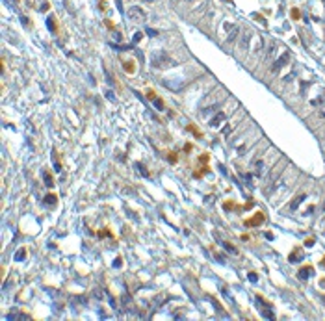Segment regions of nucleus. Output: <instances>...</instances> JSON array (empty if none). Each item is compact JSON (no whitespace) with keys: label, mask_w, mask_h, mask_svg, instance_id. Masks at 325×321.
<instances>
[{"label":"nucleus","mask_w":325,"mask_h":321,"mask_svg":"<svg viewBox=\"0 0 325 321\" xmlns=\"http://www.w3.org/2000/svg\"><path fill=\"white\" fill-rule=\"evenodd\" d=\"M123 304H124V308H126V310H130V297H128V293H124V295H123Z\"/></svg>","instance_id":"obj_18"},{"label":"nucleus","mask_w":325,"mask_h":321,"mask_svg":"<svg viewBox=\"0 0 325 321\" xmlns=\"http://www.w3.org/2000/svg\"><path fill=\"white\" fill-rule=\"evenodd\" d=\"M218 108H219V104L208 106V108H203V110H201V113H203V115H206V113H212V112H214V110H218Z\"/></svg>","instance_id":"obj_13"},{"label":"nucleus","mask_w":325,"mask_h":321,"mask_svg":"<svg viewBox=\"0 0 325 321\" xmlns=\"http://www.w3.org/2000/svg\"><path fill=\"white\" fill-rule=\"evenodd\" d=\"M275 52H277V41H271V43L267 45V52H266V58H267V60H273Z\"/></svg>","instance_id":"obj_4"},{"label":"nucleus","mask_w":325,"mask_h":321,"mask_svg":"<svg viewBox=\"0 0 325 321\" xmlns=\"http://www.w3.org/2000/svg\"><path fill=\"white\" fill-rule=\"evenodd\" d=\"M288 58H290V52H288V50H284V52H283V56H279L277 60L273 61V65H271V73H275V74H277V73H279V71L284 67L286 63H288Z\"/></svg>","instance_id":"obj_3"},{"label":"nucleus","mask_w":325,"mask_h":321,"mask_svg":"<svg viewBox=\"0 0 325 321\" xmlns=\"http://www.w3.org/2000/svg\"><path fill=\"white\" fill-rule=\"evenodd\" d=\"M24 258H26V251H24V249H19V251L15 253V262H22Z\"/></svg>","instance_id":"obj_12"},{"label":"nucleus","mask_w":325,"mask_h":321,"mask_svg":"<svg viewBox=\"0 0 325 321\" xmlns=\"http://www.w3.org/2000/svg\"><path fill=\"white\" fill-rule=\"evenodd\" d=\"M47 28H48V32H50V34H56V24H54L52 17H48V19H47Z\"/></svg>","instance_id":"obj_11"},{"label":"nucleus","mask_w":325,"mask_h":321,"mask_svg":"<svg viewBox=\"0 0 325 321\" xmlns=\"http://www.w3.org/2000/svg\"><path fill=\"white\" fill-rule=\"evenodd\" d=\"M126 17L132 20V22H138V24H143V22L147 20V15H145V11H143L140 6H132V8L126 11Z\"/></svg>","instance_id":"obj_2"},{"label":"nucleus","mask_w":325,"mask_h":321,"mask_svg":"<svg viewBox=\"0 0 325 321\" xmlns=\"http://www.w3.org/2000/svg\"><path fill=\"white\" fill-rule=\"evenodd\" d=\"M255 167H256V177H264V161L258 160L255 163Z\"/></svg>","instance_id":"obj_10"},{"label":"nucleus","mask_w":325,"mask_h":321,"mask_svg":"<svg viewBox=\"0 0 325 321\" xmlns=\"http://www.w3.org/2000/svg\"><path fill=\"white\" fill-rule=\"evenodd\" d=\"M121 265V258H117V260H113V267H119Z\"/></svg>","instance_id":"obj_31"},{"label":"nucleus","mask_w":325,"mask_h":321,"mask_svg":"<svg viewBox=\"0 0 325 321\" xmlns=\"http://www.w3.org/2000/svg\"><path fill=\"white\" fill-rule=\"evenodd\" d=\"M140 41H141V34L136 32V34H134V43H140Z\"/></svg>","instance_id":"obj_26"},{"label":"nucleus","mask_w":325,"mask_h":321,"mask_svg":"<svg viewBox=\"0 0 325 321\" xmlns=\"http://www.w3.org/2000/svg\"><path fill=\"white\" fill-rule=\"evenodd\" d=\"M312 212H314V206H310V210H306V212H305V215H310Z\"/></svg>","instance_id":"obj_32"},{"label":"nucleus","mask_w":325,"mask_h":321,"mask_svg":"<svg viewBox=\"0 0 325 321\" xmlns=\"http://www.w3.org/2000/svg\"><path fill=\"white\" fill-rule=\"evenodd\" d=\"M223 121H225V113H223V112H221V113H216V115H214V119L210 121V126H214V128H216V126H219Z\"/></svg>","instance_id":"obj_5"},{"label":"nucleus","mask_w":325,"mask_h":321,"mask_svg":"<svg viewBox=\"0 0 325 321\" xmlns=\"http://www.w3.org/2000/svg\"><path fill=\"white\" fill-rule=\"evenodd\" d=\"M305 199H306V195H305V193H301V195H299L297 199H294V201H292V204H290V210H295V208H297V206H299L301 202L305 201Z\"/></svg>","instance_id":"obj_7"},{"label":"nucleus","mask_w":325,"mask_h":321,"mask_svg":"<svg viewBox=\"0 0 325 321\" xmlns=\"http://www.w3.org/2000/svg\"><path fill=\"white\" fill-rule=\"evenodd\" d=\"M310 275H312V269H310V267H305V269L299 271V279H301V280H306Z\"/></svg>","instance_id":"obj_9"},{"label":"nucleus","mask_w":325,"mask_h":321,"mask_svg":"<svg viewBox=\"0 0 325 321\" xmlns=\"http://www.w3.org/2000/svg\"><path fill=\"white\" fill-rule=\"evenodd\" d=\"M115 4H117V9L123 13V2H121V0H115Z\"/></svg>","instance_id":"obj_27"},{"label":"nucleus","mask_w":325,"mask_h":321,"mask_svg":"<svg viewBox=\"0 0 325 321\" xmlns=\"http://www.w3.org/2000/svg\"><path fill=\"white\" fill-rule=\"evenodd\" d=\"M154 106H156V110H163V102L158 99H154Z\"/></svg>","instance_id":"obj_23"},{"label":"nucleus","mask_w":325,"mask_h":321,"mask_svg":"<svg viewBox=\"0 0 325 321\" xmlns=\"http://www.w3.org/2000/svg\"><path fill=\"white\" fill-rule=\"evenodd\" d=\"M151 65H152L154 69H165V67L175 65V61L171 60L165 52H154V54L151 56Z\"/></svg>","instance_id":"obj_1"},{"label":"nucleus","mask_w":325,"mask_h":321,"mask_svg":"<svg viewBox=\"0 0 325 321\" xmlns=\"http://www.w3.org/2000/svg\"><path fill=\"white\" fill-rule=\"evenodd\" d=\"M73 302H76V304H87V299L84 295H76V297H73Z\"/></svg>","instance_id":"obj_15"},{"label":"nucleus","mask_w":325,"mask_h":321,"mask_svg":"<svg viewBox=\"0 0 325 321\" xmlns=\"http://www.w3.org/2000/svg\"><path fill=\"white\" fill-rule=\"evenodd\" d=\"M104 95H106V99H110L112 102H115V95H113V91H110V89H108Z\"/></svg>","instance_id":"obj_19"},{"label":"nucleus","mask_w":325,"mask_h":321,"mask_svg":"<svg viewBox=\"0 0 325 321\" xmlns=\"http://www.w3.org/2000/svg\"><path fill=\"white\" fill-rule=\"evenodd\" d=\"M145 2H154V0H145Z\"/></svg>","instance_id":"obj_33"},{"label":"nucleus","mask_w":325,"mask_h":321,"mask_svg":"<svg viewBox=\"0 0 325 321\" xmlns=\"http://www.w3.org/2000/svg\"><path fill=\"white\" fill-rule=\"evenodd\" d=\"M113 39L121 41V32H113Z\"/></svg>","instance_id":"obj_28"},{"label":"nucleus","mask_w":325,"mask_h":321,"mask_svg":"<svg viewBox=\"0 0 325 321\" xmlns=\"http://www.w3.org/2000/svg\"><path fill=\"white\" fill-rule=\"evenodd\" d=\"M221 247H223L225 251H229V253H230V254H236V249H234V247H232V245H230V243H221Z\"/></svg>","instance_id":"obj_16"},{"label":"nucleus","mask_w":325,"mask_h":321,"mask_svg":"<svg viewBox=\"0 0 325 321\" xmlns=\"http://www.w3.org/2000/svg\"><path fill=\"white\" fill-rule=\"evenodd\" d=\"M54 169H56L58 173H60V171H61V165H60V161H54Z\"/></svg>","instance_id":"obj_30"},{"label":"nucleus","mask_w":325,"mask_h":321,"mask_svg":"<svg viewBox=\"0 0 325 321\" xmlns=\"http://www.w3.org/2000/svg\"><path fill=\"white\" fill-rule=\"evenodd\" d=\"M238 34H240V30H238V28H232L230 34H229V37H227V43H234L236 37H238Z\"/></svg>","instance_id":"obj_8"},{"label":"nucleus","mask_w":325,"mask_h":321,"mask_svg":"<svg viewBox=\"0 0 325 321\" xmlns=\"http://www.w3.org/2000/svg\"><path fill=\"white\" fill-rule=\"evenodd\" d=\"M262 316H264V318H267V319H273V314H271V312H269V310H262Z\"/></svg>","instance_id":"obj_22"},{"label":"nucleus","mask_w":325,"mask_h":321,"mask_svg":"<svg viewBox=\"0 0 325 321\" xmlns=\"http://www.w3.org/2000/svg\"><path fill=\"white\" fill-rule=\"evenodd\" d=\"M147 34H149L151 37H156V35H158V32H156V30H152V28H147Z\"/></svg>","instance_id":"obj_25"},{"label":"nucleus","mask_w":325,"mask_h":321,"mask_svg":"<svg viewBox=\"0 0 325 321\" xmlns=\"http://www.w3.org/2000/svg\"><path fill=\"white\" fill-rule=\"evenodd\" d=\"M320 117H323V119H325V101L320 104Z\"/></svg>","instance_id":"obj_21"},{"label":"nucleus","mask_w":325,"mask_h":321,"mask_svg":"<svg viewBox=\"0 0 325 321\" xmlns=\"http://www.w3.org/2000/svg\"><path fill=\"white\" fill-rule=\"evenodd\" d=\"M136 167L140 169V173H141V175H143V177H145V178H149V173H147V171H145V169H143V167H141V163H136Z\"/></svg>","instance_id":"obj_20"},{"label":"nucleus","mask_w":325,"mask_h":321,"mask_svg":"<svg viewBox=\"0 0 325 321\" xmlns=\"http://www.w3.org/2000/svg\"><path fill=\"white\" fill-rule=\"evenodd\" d=\"M249 37H251V34H249V32H247V34H245L244 35V39H242V43H240V46H242V48H247V46H249Z\"/></svg>","instance_id":"obj_14"},{"label":"nucleus","mask_w":325,"mask_h":321,"mask_svg":"<svg viewBox=\"0 0 325 321\" xmlns=\"http://www.w3.org/2000/svg\"><path fill=\"white\" fill-rule=\"evenodd\" d=\"M58 201V199H56V195H47V197H45V204H54V202Z\"/></svg>","instance_id":"obj_17"},{"label":"nucleus","mask_w":325,"mask_h":321,"mask_svg":"<svg viewBox=\"0 0 325 321\" xmlns=\"http://www.w3.org/2000/svg\"><path fill=\"white\" fill-rule=\"evenodd\" d=\"M256 279H258V277H256V275H255V273H249V280L256 282Z\"/></svg>","instance_id":"obj_29"},{"label":"nucleus","mask_w":325,"mask_h":321,"mask_svg":"<svg viewBox=\"0 0 325 321\" xmlns=\"http://www.w3.org/2000/svg\"><path fill=\"white\" fill-rule=\"evenodd\" d=\"M303 258H305V254H303L301 251H295L294 254H290V258H288V260L292 262V264H295V262H301Z\"/></svg>","instance_id":"obj_6"},{"label":"nucleus","mask_w":325,"mask_h":321,"mask_svg":"<svg viewBox=\"0 0 325 321\" xmlns=\"http://www.w3.org/2000/svg\"><path fill=\"white\" fill-rule=\"evenodd\" d=\"M45 182H47V186H48V188H52V184H54V182L50 180V175H47V173H45Z\"/></svg>","instance_id":"obj_24"}]
</instances>
